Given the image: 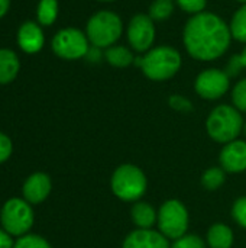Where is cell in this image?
<instances>
[{
	"instance_id": "1",
	"label": "cell",
	"mask_w": 246,
	"mask_h": 248,
	"mask_svg": "<svg viewBox=\"0 0 246 248\" xmlns=\"http://www.w3.org/2000/svg\"><path fill=\"white\" fill-rule=\"evenodd\" d=\"M229 25L212 12L191 16L183 31V42L191 58L203 62L220 58L231 46Z\"/></svg>"
},
{
	"instance_id": "2",
	"label": "cell",
	"mask_w": 246,
	"mask_h": 248,
	"mask_svg": "<svg viewBox=\"0 0 246 248\" xmlns=\"http://www.w3.org/2000/svg\"><path fill=\"white\" fill-rule=\"evenodd\" d=\"M145 77L152 81H165L174 77L183 64L180 52L170 45L151 48L142 58L136 60Z\"/></svg>"
},
{
	"instance_id": "3",
	"label": "cell",
	"mask_w": 246,
	"mask_h": 248,
	"mask_svg": "<svg viewBox=\"0 0 246 248\" xmlns=\"http://www.w3.org/2000/svg\"><path fill=\"white\" fill-rule=\"evenodd\" d=\"M244 125L241 112L231 105H219L206 119V131L209 137L220 144L235 141L244 131Z\"/></svg>"
},
{
	"instance_id": "4",
	"label": "cell",
	"mask_w": 246,
	"mask_h": 248,
	"mask_svg": "<svg viewBox=\"0 0 246 248\" xmlns=\"http://www.w3.org/2000/svg\"><path fill=\"white\" fill-rule=\"evenodd\" d=\"M123 32L120 16L112 10H100L94 13L86 26V35L93 46L109 48L117 42Z\"/></svg>"
},
{
	"instance_id": "5",
	"label": "cell",
	"mask_w": 246,
	"mask_h": 248,
	"mask_svg": "<svg viewBox=\"0 0 246 248\" xmlns=\"http://www.w3.org/2000/svg\"><path fill=\"white\" fill-rule=\"evenodd\" d=\"M113 195L123 202H138L145 195L148 182L145 173L133 164L119 166L110 179Z\"/></svg>"
},
{
	"instance_id": "6",
	"label": "cell",
	"mask_w": 246,
	"mask_h": 248,
	"mask_svg": "<svg viewBox=\"0 0 246 248\" xmlns=\"http://www.w3.org/2000/svg\"><path fill=\"white\" fill-rule=\"evenodd\" d=\"M157 224L159 232L168 240H177L186 235L188 228L187 208L177 199L165 201L158 211Z\"/></svg>"
},
{
	"instance_id": "7",
	"label": "cell",
	"mask_w": 246,
	"mask_h": 248,
	"mask_svg": "<svg viewBox=\"0 0 246 248\" xmlns=\"http://www.w3.org/2000/svg\"><path fill=\"white\" fill-rule=\"evenodd\" d=\"M3 230L16 237H23L33 225V211L30 203L19 198L9 199L0 212Z\"/></svg>"
},
{
	"instance_id": "8",
	"label": "cell",
	"mask_w": 246,
	"mask_h": 248,
	"mask_svg": "<svg viewBox=\"0 0 246 248\" xmlns=\"http://www.w3.org/2000/svg\"><path fill=\"white\" fill-rule=\"evenodd\" d=\"M90 41L84 32L77 28H65L55 33L52 39V51L57 57L68 61L80 60L87 55Z\"/></svg>"
},
{
	"instance_id": "9",
	"label": "cell",
	"mask_w": 246,
	"mask_h": 248,
	"mask_svg": "<svg viewBox=\"0 0 246 248\" xmlns=\"http://www.w3.org/2000/svg\"><path fill=\"white\" fill-rule=\"evenodd\" d=\"M129 45L136 52H148L155 42V22L149 15H135L126 29Z\"/></svg>"
},
{
	"instance_id": "10",
	"label": "cell",
	"mask_w": 246,
	"mask_h": 248,
	"mask_svg": "<svg viewBox=\"0 0 246 248\" xmlns=\"http://www.w3.org/2000/svg\"><path fill=\"white\" fill-rule=\"evenodd\" d=\"M231 87V77L226 71L217 68H209L202 71L194 81L196 93L206 100L220 99Z\"/></svg>"
},
{
	"instance_id": "11",
	"label": "cell",
	"mask_w": 246,
	"mask_h": 248,
	"mask_svg": "<svg viewBox=\"0 0 246 248\" xmlns=\"http://www.w3.org/2000/svg\"><path fill=\"white\" fill-rule=\"evenodd\" d=\"M220 166L228 173H242L246 170V142L235 140L225 144L219 155Z\"/></svg>"
},
{
	"instance_id": "12",
	"label": "cell",
	"mask_w": 246,
	"mask_h": 248,
	"mask_svg": "<svg viewBox=\"0 0 246 248\" xmlns=\"http://www.w3.org/2000/svg\"><path fill=\"white\" fill-rule=\"evenodd\" d=\"M122 248H171V246L159 231L136 228L126 235Z\"/></svg>"
},
{
	"instance_id": "13",
	"label": "cell",
	"mask_w": 246,
	"mask_h": 248,
	"mask_svg": "<svg viewBox=\"0 0 246 248\" xmlns=\"http://www.w3.org/2000/svg\"><path fill=\"white\" fill-rule=\"evenodd\" d=\"M51 179L45 173H33L29 176L23 185V196L25 201L30 205H38L43 202L51 193Z\"/></svg>"
},
{
	"instance_id": "14",
	"label": "cell",
	"mask_w": 246,
	"mask_h": 248,
	"mask_svg": "<svg viewBox=\"0 0 246 248\" xmlns=\"http://www.w3.org/2000/svg\"><path fill=\"white\" fill-rule=\"evenodd\" d=\"M45 42L41 26L36 22H23L17 31V44L26 54H35L42 49Z\"/></svg>"
},
{
	"instance_id": "15",
	"label": "cell",
	"mask_w": 246,
	"mask_h": 248,
	"mask_svg": "<svg viewBox=\"0 0 246 248\" xmlns=\"http://www.w3.org/2000/svg\"><path fill=\"white\" fill-rule=\"evenodd\" d=\"M130 217L136 228L139 230H152V225L157 222L158 212L154 209L152 205L138 201L133 203L130 209Z\"/></svg>"
},
{
	"instance_id": "16",
	"label": "cell",
	"mask_w": 246,
	"mask_h": 248,
	"mask_svg": "<svg viewBox=\"0 0 246 248\" xmlns=\"http://www.w3.org/2000/svg\"><path fill=\"white\" fill-rule=\"evenodd\" d=\"M20 62L14 51L0 49V84L12 83L19 74Z\"/></svg>"
},
{
	"instance_id": "17",
	"label": "cell",
	"mask_w": 246,
	"mask_h": 248,
	"mask_svg": "<svg viewBox=\"0 0 246 248\" xmlns=\"http://www.w3.org/2000/svg\"><path fill=\"white\" fill-rule=\"evenodd\" d=\"M207 244L210 248H232L233 231L225 224H213L207 231Z\"/></svg>"
},
{
	"instance_id": "18",
	"label": "cell",
	"mask_w": 246,
	"mask_h": 248,
	"mask_svg": "<svg viewBox=\"0 0 246 248\" xmlns=\"http://www.w3.org/2000/svg\"><path fill=\"white\" fill-rule=\"evenodd\" d=\"M104 58L112 67H116V68H126L135 62V57L132 51L123 45H112L106 48Z\"/></svg>"
},
{
	"instance_id": "19",
	"label": "cell",
	"mask_w": 246,
	"mask_h": 248,
	"mask_svg": "<svg viewBox=\"0 0 246 248\" xmlns=\"http://www.w3.org/2000/svg\"><path fill=\"white\" fill-rule=\"evenodd\" d=\"M58 16V1L57 0H41L36 9L38 23L42 26H49L55 22Z\"/></svg>"
},
{
	"instance_id": "20",
	"label": "cell",
	"mask_w": 246,
	"mask_h": 248,
	"mask_svg": "<svg viewBox=\"0 0 246 248\" xmlns=\"http://www.w3.org/2000/svg\"><path fill=\"white\" fill-rule=\"evenodd\" d=\"M232 38L246 44V4H242L235 15L232 16V20L229 23Z\"/></svg>"
},
{
	"instance_id": "21",
	"label": "cell",
	"mask_w": 246,
	"mask_h": 248,
	"mask_svg": "<svg viewBox=\"0 0 246 248\" xmlns=\"http://www.w3.org/2000/svg\"><path fill=\"white\" fill-rule=\"evenodd\" d=\"M226 180V171L222 167H212L207 169L202 176V185L206 190H217L220 186H223Z\"/></svg>"
},
{
	"instance_id": "22",
	"label": "cell",
	"mask_w": 246,
	"mask_h": 248,
	"mask_svg": "<svg viewBox=\"0 0 246 248\" xmlns=\"http://www.w3.org/2000/svg\"><path fill=\"white\" fill-rule=\"evenodd\" d=\"M174 12V0H154L149 6L148 15L154 22L167 20Z\"/></svg>"
},
{
	"instance_id": "23",
	"label": "cell",
	"mask_w": 246,
	"mask_h": 248,
	"mask_svg": "<svg viewBox=\"0 0 246 248\" xmlns=\"http://www.w3.org/2000/svg\"><path fill=\"white\" fill-rule=\"evenodd\" d=\"M232 102L239 112H246V78L239 80L235 84L232 90Z\"/></svg>"
},
{
	"instance_id": "24",
	"label": "cell",
	"mask_w": 246,
	"mask_h": 248,
	"mask_svg": "<svg viewBox=\"0 0 246 248\" xmlns=\"http://www.w3.org/2000/svg\"><path fill=\"white\" fill-rule=\"evenodd\" d=\"M13 248H51L49 243L39 235H23L20 237Z\"/></svg>"
},
{
	"instance_id": "25",
	"label": "cell",
	"mask_w": 246,
	"mask_h": 248,
	"mask_svg": "<svg viewBox=\"0 0 246 248\" xmlns=\"http://www.w3.org/2000/svg\"><path fill=\"white\" fill-rule=\"evenodd\" d=\"M171 248H206V243L196 234H186L174 240Z\"/></svg>"
},
{
	"instance_id": "26",
	"label": "cell",
	"mask_w": 246,
	"mask_h": 248,
	"mask_svg": "<svg viewBox=\"0 0 246 248\" xmlns=\"http://www.w3.org/2000/svg\"><path fill=\"white\" fill-rule=\"evenodd\" d=\"M175 3L178 4V7L183 12H186L191 16L204 12V9L207 6V0H175Z\"/></svg>"
},
{
	"instance_id": "27",
	"label": "cell",
	"mask_w": 246,
	"mask_h": 248,
	"mask_svg": "<svg viewBox=\"0 0 246 248\" xmlns=\"http://www.w3.org/2000/svg\"><path fill=\"white\" fill-rule=\"evenodd\" d=\"M232 217L238 222L239 227L246 230V196L239 198L232 208Z\"/></svg>"
},
{
	"instance_id": "28",
	"label": "cell",
	"mask_w": 246,
	"mask_h": 248,
	"mask_svg": "<svg viewBox=\"0 0 246 248\" xmlns=\"http://www.w3.org/2000/svg\"><path fill=\"white\" fill-rule=\"evenodd\" d=\"M170 106L178 112H191L193 110V105L188 99H186L184 96L180 94H173L168 100Z\"/></svg>"
},
{
	"instance_id": "29",
	"label": "cell",
	"mask_w": 246,
	"mask_h": 248,
	"mask_svg": "<svg viewBox=\"0 0 246 248\" xmlns=\"http://www.w3.org/2000/svg\"><path fill=\"white\" fill-rule=\"evenodd\" d=\"M12 150H13V147H12L10 138L7 135H4L3 132H0V164L4 163L10 157Z\"/></svg>"
},
{
	"instance_id": "30",
	"label": "cell",
	"mask_w": 246,
	"mask_h": 248,
	"mask_svg": "<svg viewBox=\"0 0 246 248\" xmlns=\"http://www.w3.org/2000/svg\"><path fill=\"white\" fill-rule=\"evenodd\" d=\"M13 241L10 238V234H7L4 230H0V248H13Z\"/></svg>"
},
{
	"instance_id": "31",
	"label": "cell",
	"mask_w": 246,
	"mask_h": 248,
	"mask_svg": "<svg viewBox=\"0 0 246 248\" xmlns=\"http://www.w3.org/2000/svg\"><path fill=\"white\" fill-rule=\"evenodd\" d=\"M10 6V0H0V19L7 13Z\"/></svg>"
},
{
	"instance_id": "32",
	"label": "cell",
	"mask_w": 246,
	"mask_h": 248,
	"mask_svg": "<svg viewBox=\"0 0 246 248\" xmlns=\"http://www.w3.org/2000/svg\"><path fill=\"white\" fill-rule=\"evenodd\" d=\"M239 60H241V64H242V68H246V46L244 48V51L239 54Z\"/></svg>"
},
{
	"instance_id": "33",
	"label": "cell",
	"mask_w": 246,
	"mask_h": 248,
	"mask_svg": "<svg viewBox=\"0 0 246 248\" xmlns=\"http://www.w3.org/2000/svg\"><path fill=\"white\" fill-rule=\"evenodd\" d=\"M236 1H239V3H242V4H246V0H236Z\"/></svg>"
},
{
	"instance_id": "34",
	"label": "cell",
	"mask_w": 246,
	"mask_h": 248,
	"mask_svg": "<svg viewBox=\"0 0 246 248\" xmlns=\"http://www.w3.org/2000/svg\"><path fill=\"white\" fill-rule=\"evenodd\" d=\"M99 1H115V0H99Z\"/></svg>"
},
{
	"instance_id": "35",
	"label": "cell",
	"mask_w": 246,
	"mask_h": 248,
	"mask_svg": "<svg viewBox=\"0 0 246 248\" xmlns=\"http://www.w3.org/2000/svg\"><path fill=\"white\" fill-rule=\"evenodd\" d=\"M244 131H245V135H246V122H245V125H244Z\"/></svg>"
}]
</instances>
